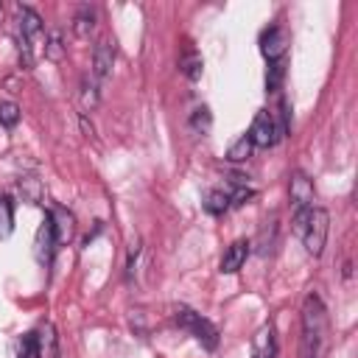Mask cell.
I'll use <instances>...</instances> for the list:
<instances>
[{
  "label": "cell",
  "instance_id": "cell-1",
  "mask_svg": "<svg viewBox=\"0 0 358 358\" xmlns=\"http://www.w3.org/2000/svg\"><path fill=\"white\" fill-rule=\"evenodd\" d=\"M327 333V313L316 294H308L302 302V336H299V358H319L322 341Z\"/></svg>",
  "mask_w": 358,
  "mask_h": 358
},
{
  "label": "cell",
  "instance_id": "cell-2",
  "mask_svg": "<svg viewBox=\"0 0 358 358\" xmlns=\"http://www.w3.org/2000/svg\"><path fill=\"white\" fill-rule=\"evenodd\" d=\"M327 232H330V215L324 207H310L308 213V221H305V229H302V243H305V252L310 257H319L324 252V243H327Z\"/></svg>",
  "mask_w": 358,
  "mask_h": 358
},
{
  "label": "cell",
  "instance_id": "cell-3",
  "mask_svg": "<svg viewBox=\"0 0 358 358\" xmlns=\"http://www.w3.org/2000/svg\"><path fill=\"white\" fill-rule=\"evenodd\" d=\"M176 324L182 327V330H187L199 344H204L207 350H215L218 347V330H215V324L213 322H207L201 313H196L193 308H185V305H179L176 308Z\"/></svg>",
  "mask_w": 358,
  "mask_h": 358
},
{
  "label": "cell",
  "instance_id": "cell-4",
  "mask_svg": "<svg viewBox=\"0 0 358 358\" xmlns=\"http://www.w3.org/2000/svg\"><path fill=\"white\" fill-rule=\"evenodd\" d=\"M246 134H249V140H252L255 148H271L280 140L277 137V126H274V115L266 112V109H260L255 115V120H252V126H249Z\"/></svg>",
  "mask_w": 358,
  "mask_h": 358
},
{
  "label": "cell",
  "instance_id": "cell-5",
  "mask_svg": "<svg viewBox=\"0 0 358 358\" xmlns=\"http://www.w3.org/2000/svg\"><path fill=\"white\" fill-rule=\"evenodd\" d=\"M288 31L282 25H271L260 34V53L266 56V62H280L288 50Z\"/></svg>",
  "mask_w": 358,
  "mask_h": 358
},
{
  "label": "cell",
  "instance_id": "cell-6",
  "mask_svg": "<svg viewBox=\"0 0 358 358\" xmlns=\"http://www.w3.org/2000/svg\"><path fill=\"white\" fill-rule=\"evenodd\" d=\"M53 252H56V235H53L50 215H45V221L39 224L36 238H34V257H36V263H39V266H50Z\"/></svg>",
  "mask_w": 358,
  "mask_h": 358
},
{
  "label": "cell",
  "instance_id": "cell-7",
  "mask_svg": "<svg viewBox=\"0 0 358 358\" xmlns=\"http://www.w3.org/2000/svg\"><path fill=\"white\" fill-rule=\"evenodd\" d=\"M59 333L53 322H42L34 333V358H59Z\"/></svg>",
  "mask_w": 358,
  "mask_h": 358
},
{
  "label": "cell",
  "instance_id": "cell-8",
  "mask_svg": "<svg viewBox=\"0 0 358 358\" xmlns=\"http://www.w3.org/2000/svg\"><path fill=\"white\" fill-rule=\"evenodd\" d=\"M288 193H291V204H294V210H308V207H313V182H310L308 173L294 171V173H291Z\"/></svg>",
  "mask_w": 358,
  "mask_h": 358
},
{
  "label": "cell",
  "instance_id": "cell-9",
  "mask_svg": "<svg viewBox=\"0 0 358 358\" xmlns=\"http://www.w3.org/2000/svg\"><path fill=\"white\" fill-rule=\"evenodd\" d=\"M112 67H115V45L109 39H101L95 45V50H92V78L95 81L109 78Z\"/></svg>",
  "mask_w": 358,
  "mask_h": 358
},
{
  "label": "cell",
  "instance_id": "cell-10",
  "mask_svg": "<svg viewBox=\"0 0 358 358\" xmlns=\"http://www.w3.org/2000/svg\"><path fill=\"white\" fill-rule=\"evenodd\" d=\"M17 28H20V36H25L31 45L42 39V17L31 6L17 8Z\"/></svg>",
  "mask_w": 358,
  "mask_h": 358
},
{
  "label": "cell",
  "instance_id": "cell-11",
  "mask_svg": "<svg viewBox=\"0 0 358 358\" xmlns=\"http://www.w3.org/2000/svg\"><path fill=\"white\" fill-rule=\"evenodd\" d=\"M249 246H252V243L243 241V238L232 241V243L227 246L224 257H221V271H224V274H235V271H241L243 263H246V257H249Z\"/></svg>",
  "mask_w": 358,
  "mask_h": 358
},
{
  "label": "cell",
  "instance_id": "cell-12",
  "mask_svg": "<svg viewBox=\"0 0 358 358\" xmlns=\"http://www.w3.org/2000/svg\"><path fill=\"white\" fill-rule=\"evenodd\" d=\"M252 358H277V338H274V327L263 324L255 338H252Z\"/></svg>",
  "mask_w": 358,
  "mask_h": 358
},
{
  "label": "cell",
  "instance_id": "cell-13",
  "mask_svg": "<svg viewBox=\"0 0 358 358\" xmlns=\"http://www.w3.org/2000/svg\"><path fill=\"white\" fill-rule=\"evenodd\" d=\"M50 224H53L56 243H67L73 238V232H76V221H73V215L64 207H53L50 210Z\"/></svg>",
  "mask_w": 358,
  "mask_h": 358
},
{
  "label": "cell",
  "instance_id": "cell-14",
  "mask_svg": "<svg viewBox=\"0 0 358 358\" xmlns=\"http://www.w3.org/2000/svg\"><path fill=\"white\" fill-rule=\"evenodd\" d=\"M229 185H232V190H227L229 193V207H243L249 199H255V187L246 185L243 176H229Z\"/></svg>",
  "mask_w": 358,
  "mask_h": 358
},
{
  "label": "cell",
  "instance_id": "cell-15",
  "mask_svg": "<svg viewBox=\"0 0 358 358\" xmlns=\"http://www.w3.org/2000/svg\"><path fill=\"white\" fill-rule=\"evenodd\" d=\"M204 210L210 213V215H221V213H227L229 210V193L224 190V187H213V190H207L204 193Z\"/></svg>",
  "mask_w": 358,
  "mask_h": 358
},
{
  "label": "cell",
  "instance_id": "cell-16",
  "mask_svg": "<svg viewBox=\"0 0 358 358\" xmlns=\"http://www.w3.org/2000/svg\"><path fill=\"white\" fill-rule=\"evenodd\" d=\"M92 28H95V11H92L90 6H81L78 14L73 17V34H76L78 39H87V36L92 34Z\"/></svg>",
  "mask_w": 358,
  "mask_h": 358
},
{
  "label": "cell",
  "instance_id": "cell-17",
  "mask_svg": "<svg viewBox=\"0 0 358 358\" xmlns=\"http://www.w3.org/2000/svg\"><path fill=\"white\" fill-rule=\"evenodd\" d=\"M78 101H81V109H84V112H92V109L98 106L101 92H98V81H95V78H81Z\"/></svg>",
  "mask_w": 358,
  "mask_h": 358
},
{
  "label": "cell",
  "instance_id": "cell-18",
  "mask_svg": "<svg viewBox=\"0 0 358 358\" xmlns=\"http://www.w3.org/2000/svg\"><path fill=\"white\" fill-rule=\"evenodd\" d=\"M252 151H255V145H252V140H249V134L243 131L229 148H227V162H246L249 157H252Z\"/></svg>",
  "mask_w": 358,
  "mask_h": 358
},
{
  "label": "cell",
  "instance_id": "cell-19",
  "mask_svg": "<svg viewBox=\"0 0 358 358\" xmlns=\"http://www.w3.org/2000/svg\"><path fill=\"white\" fill-rule=\"evenodd\" d=\"M64 50H67V45H64L62 31H50L48 39H45V45H42L45 59H50V62H62V59H64Z\"/></svg>",
  "mask_w": 358,
  "mask_h": 358
},
{
  "label": "cell",
  "instance_id": "cell-20",
  "mask_svg": "<svg viewBox=\"0 0 358 358\" xmlns=\"http://www.w3.org/2000/svg\"><path fill=\"white\" fill-rule=\"evenodd\" d=\"M201 67H204V62H201V56H199L196 50H187V53L179 59V70H182V76L190 78V81H199V78H201Z\"/></svg>",
  "mask_w": 358,
  "mask_h": 358
},
{
  "label": "cell",
  "instance_id": "cell-21",
  "mask_svg": "<svg viewBox=\"0 0 358 358\" xmlns=\"http://www.w3.org/2000/svg\"><path fill=\"white\" fill-rule=\"evenodd\" d=\"M274 243H277V218L263 221V227L257 232V252L260 255H268L274 249Z\"/></svg>",
  "mask_w": 358,
  "mask_h": 358
},
{
  "label": "cell",
  "instance_id": "cell-22",
  "mask_svg": "<svg viewBox=\"0 0 358 358\" xmlns=\"http://www.w3.org/2000/svg\"><path fill=\"white\" fill-rule=\"evenodd\" d=\"M14 232V201L8 196H0V241H6Z\"/></svg>",
  "mask_w": 358,
  "mask_h": 358
},
{
  "label": "cell",
  "instance_id": "cell-23",
  "mask_svg": "<svg viewBox=\"0 0 358 358\" xmlns=\"http://www.w3.org/2000/svg\"><path fill=\"white\" fill-rule=\"evenodd\" d=\"M187 126H190L193 134H207L210 126H213V115H210V109H207V106H196V109L190 112Z\"/></svg>",
  "mask_w": 358,
  "mask_h": 358
},
{
  "label": "cell",
  "instance_id": "cell-24",
  "mask_svg": "<svg viewBox=\"0 0 358 358\" xmlns=\"http://www.w3.org/2000/svg\"><path fill=\"white\" fill-rule=\"evenodd\" d=\"M282 78H285V62H282V59H280V62H268V70H266V90H268V92H277L280 84H282Z\"/></svg>",
  "mask_w": 358,
  "mask_h": 358
},
{
  "label": "cell",
  "instance_id": "cell-25",
  "mask_svg": "<svg viewBox=\"0 0 358 358\" xmlns=\"http://www.w3.org/2000/svg\"><path fill=\"white\" fill-rule=\"evenodd\" d=\"M20 117H22V112L14 101H0V126L3 129H14L20 123Z\"/></svg>",
  "mask_w": 358,
  "mask_h": 358
},
{
  "label": "cell",
  "instance_id": "cell-26",
  "mask_svg": "<svg viewBox=\"0 0 358 358\" xmlns=\"http://www.w3.org/2000/svg\"><path fill=\"white\" fill-rule=\"evenodd\" d=\"M20 190H22V196H25L31 204H39V201H42V193H45L36 176H22V179H20Z\"/></svg>",
  "mask_w": 358,
  "mask_h": 358
},
{
  "label": "cell",
  "instance_id": "cell-27",
  "mask_svg": "<svg viewBox=\"0 0 358 358\" xmlns=\"http://www.w3.org/2000/svg\"><path fill=\"white\" fill-rule=\"evenodd\" d=\"M274 126H277V137H285L291 131V106L288 101L282 98L280 106H277V117H274Z\"/></svg>",
  "mask_w": 358,
  "mask_h": 358
},
{
  "label": "cell",
  "instance_id": "cell-28",
  "mask_svg": "<svg viewBox=\"0 0 358 358\" xmlns=\"http://www.w3.org/2000/svg\"><path fill=\"white\" fill-rule=\"evenodd\" d=\"M137 257H140V241H134V243H131V249H129V260H126V277H129V280L134 277Z\"/></svg>",
  "mask_w": 358,
  "mask_h": 358
},
{
  "label": "cell",
  "instance_id": "cell-29",
  "mask_svg": "<svg viewBox=\"0 0 358 358\" xmlns=\"http://www.w3.org/2000/svg\"><path fill=\"white\" fill-rule=\"evenodd\" d=\"M31 350H34V333H31V336H25V338L20 341V350H17V358H28V355H31Z\"/></svg>",
  "mask_w": 358,
  "mask_h": 358
},
{
  "label": "cell",
  "instance_id": "cell-30",
  "mask_svg": "<svg viewBox=\"0 0 358 358\" xmlns=\"http://www.w3.org/2000/svg\"><path fill=\"white\" fill-rule=\"evenodd\" d=\"M78 126H81V131H84V137H90V140H95V126L87 120V115H78Z\"/></svg>",
  "mask_w": 358,
  "mask_h": 358
},
{
  "label": "cell",
  "instance_id": "cell-31",
  "mask_svg": "<svg viewBox=\"0 0 358 358\" xmlns=\"http://www.w3.org/2000/svg\"><path fill=\"white\" fill-rule=\"evenodd\" d=\"M0 17H3V6H0Z\"/></svg>",
  "mask_w": 358,
  "mask_h": 358
}]
</instances>
